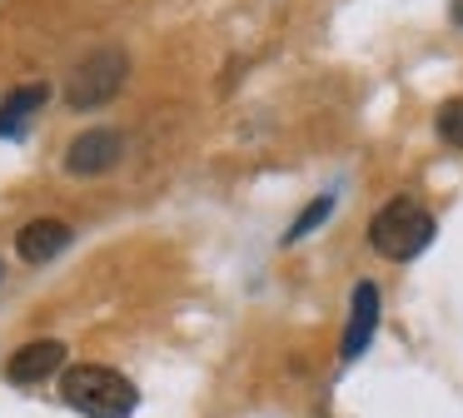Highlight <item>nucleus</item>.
Wrapping results in <instances>:
<instances>
[{
  "label": "nucleus",
  "mask_w": 463,
  "mask_h": 418,
  "mask_svg": "<svg viewBox=\"0 0 463 418\" xmlns=\"http://www.w3.org/2000/svg\"><path fill=\"white\" fill-rule=\"evenodd\" d=\"M329 214H334V195H319V199H309V204H304V214L289 224V234H284V244H299V239L309 234L314 224H324Z\"/></svg>",
  "instance_id": "9"
},
{
  "label": "nucleus",
  "mask_w": 463,
  "mask_h": 418,
  "mask_svg": "<svg viewBox=\"0 0 463 418\" xmlns=\"http://www.w3.org/2000/svg\"><path fill=\"white\" fill-rule=\"evenodd\" d=\"M51 100V85H21V90H11V95L0 100V135L5 139H21L25 135V125H31V115H41V105Z\"/></svg>",
  "instance_id": "8"
},
{
  "label": "nucleus",
  "mask_w": 463,
  "mask_h": 418,
  "mask_svg": "<svg viewBox=\"0 0 463 418\" xmlns=\"http://www.w3.org/2000/svg\"><path fill=\"white\" fill-rule=\"evenodd\" d=\"M125 75H130L125 50H95L90 60L75 65L71 85H65V100H71V109H100V105H110V100L120 95Z\"/></svg>",
  "instance_id": "3"
},
{
  "label": "nucleus",
  "mask_w": 463,
  "mask_h": 418,
  "mask_svg": "<svg viewBox=\"0 0 463 418\" xmlns=\"http://www.w3.org/2000/svg\"><path fill=\"white\" fill-rule=\"evenodd\" d=\"M71 224L65 219H31V224L15 234V249H21L25 264H51L61 249H71Z\"/></svg>",
  "instance_id": "6"
},
{
  "label": "nucleus",
  "mask_w": 463,
  "mask_h": 418,
  "mask_svg": "<svg viewBox=\"0 0 463 418\" xmlns=\"http://www.w3.org/2000/svg\"><path fill=\"white\" fill-rule=\"evenodd\" d=\"M120 159H125V135H115V129H85L65 149V169L71 175H105Z\"/></svg>",
  "instance_id": "4"
},
{
  "label": "nucleus",
  "mask_w": 463,
  "mask_h": 418,
  "mask_svg": "<svg viewBox=\"0 0 463 418\" xmlns=\"http://www.w3.org/2000/svg\"><path fill=\"white\" fill-rule=\"evenodd\" d=\"M61 394H65V404L85 418H130L135 404H140V388L105 364L71 368V374L61 378Z\"/></svg>",
  "instance_id": "1"
},
{
  "label": "nucleus",
  "mask_w": 463,
  "mask_h": 418,
  "mask_svg": "<svg viewBox=\"0 0 463 418\" xmlns=\"http://www.w3.org/2000/svg\"><path fill=\"white\" fill-rule=\"evenodd\" d=\"M61 364H65V344L61 338H41V344L15 348L11 364H5V378L21 384V388H31V384H41V378H51Z\"/></svg>",
  "instance_id": "5"
},
{
  "label": "nucleus",
  "mask_w": 463,
  "mask_h": 418,
  "mask_svg": "<svg viewBox=\"0 0 463 418\" xmlns=\"http://www.w3.org/2000/svg\"><path fill=\"white\" fill-rule=\"evenodd\" d=\"M449 20H453V25H463V0H453V10H449Z\"/></svg>",
  "instance_id": "11"
},
{
  "label": "nucleus",
  "mask_w": 463,
  "mask_h": 418,
  "mask_svg": "<svg viewBox=\"0 0 463 418\" xmlns=\"http://www.w3.org/2000/svg\"><path fill=\"white\" fill-rule=\"evenodd\" d=\"M439 139L443 145H453V149H463V95H453V100H443L439 105Z\"/></svg>",
  "instance_id": "10"
},
{
  "label": "nucleus",
  "mask_w": 463,
  "mask_h": 418,
  "mask_svg": "<svg viewBox=\"0 0 463 418\" xmlns=\"http://www.w3.org/2000/svg\"><path fill=\"white\" fill-rule=\"evenodd\" d=\"M433 229L439 224H433V214L419 199H389L369 224V244H373V254L403 264V259L423 254V249L433 244Z\"/></svg>",
  "instance_id": "2"
},
{
  "label": "nucleus",
  "mask_w": 463,
  "mask_h": 418,
  "mask_svg": "<svg viewBox=\"0 0 463 418\" xmlns=\"http://www.w3.org/2000/svg\"><path fill=\"white\" fill-rule=\"evenodd\" d=\"M373 328H379V289L364 279L359 289H354V309H349V328H344V364H354V358L369 348Z\"/></svg>",
  "instance_id": "7"
},
{
  "label": "nucleus",
  "mask_w": 463,
  "mask_h": 418,
  "mask_svg": "<svg viewBox=\"0 0 463 418\" xmlns=\"http://www.w3.org/2000/svg\"><path fill=\"white\" fill-rule=\"evenodd\" d=\"M0 274H5V269H0Z\"/></svg>",
  "instance_id": "12"
}]
</instances>
